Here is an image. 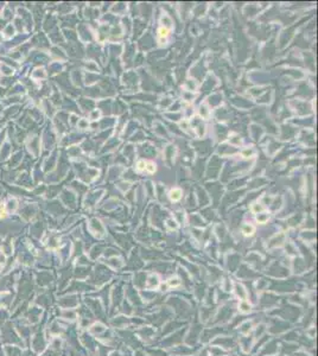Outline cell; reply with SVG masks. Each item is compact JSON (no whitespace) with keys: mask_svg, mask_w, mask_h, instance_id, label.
Returning a JSON list of instances; mask_svg holds the SVG:
<instances>
[{"mask_svg":"<svg viewBox=\"0 0 318 356\" xmlns=\"http://www.w3.org/2000/svg\"><path fill=\"white\" fill-rule=\"evenodd\" d=\"M181 190L179 189H175V190H172V191L170 192V198L172 199V201H177V199H179L181 198Z\"/></svg>","mask_w":318,"mask_h":356,"instance_id":"6da1fadb","label":"cell"},{"mask_svg":"<svg viewBox=\"0 0 318 356\" xmlns=\"http://www.w3.org/2000/svg\"><path fill=\"white\" fill-rule=\"evenodd\" d=\"M253 230H254V228L252 226H249V224H245L244 228H242V232H244L245 235H250L253 233Z\"/></svg>","mask_w":318,"mask_h":356,"instance_id":"7a4b0ae2","label":"cell"},{"mask_svg":"<svg viewBox=\"0 0 318 356\" xmlns=\"http://www.w3.org/2000/svg\"><path fill=\"white\" fill-rule=\"evenodd\" d=\"M240 310L242 311V312H248V311L250 310V306H249L248 304H246V303H242V304L240 305Z\"/></svg>","mask_w":318,"mask_h":356,"instance_id":"3957f363","label":"cell"},{"mask_svg":"<svg viewBox=\"0 0 318 356\" xmlns=\"http://www.w3.org/2000/svg\"><path fill=\"white\" fill-rule=\"evenodd\" d=\"M267 220H268V215L267 214H259V216H258L259 222H266Z\"/></svg>","mask_w":318,"mask_h":356,"instance_id":"277c9868","label":"cell"},{"mask_svg":"<svg viewBox=\"0 0 318 356\" xmlns=\"http://www.w3.org/2000/svg\"><path fill=\"white\" fill-rule=\"evenodd\" d=\"M168 33H169V30H168V29H165V28H160V29H159V34H160L161 37H166Z\"/></svg>","mask_w":318,"mask_h":356,"instance_id":"5b68a950","label":"cell"},{"mask_svg":"<svg viewBox=\"0 0 318 356\" xmlns=\"http://www.w3.org/2000/svg\"><path fill=\"white\" fill-rule=\"evenodd\" d=\"M150 280H151V281H150V283H151V286H153V285L157 286V285H158V279H157V277H151Z\"/></svg>","mask_w":318,"mask_h":356,"instance_id":"8992f818","label":"cell"},{"mask_svg":"<svg viewBox=\"0 0 318 356\" xmlns=\"http://www.w3.org/2000/svg\"><path fill=\"white\" fill-rule=\"evenodd\" d=\"M145 168H146V163H145L144 160H141V161L138 163V170H144Z\"/></svg>","mask_w":318,"mask_h":356,"instance_id":"52a82bcc","label":"cell"},{"mask_svg":"<svg viewBox=\"0 0 318 356\" xmlns=\"http://www.w3.org/2000/svg\"><path fill=\"white\" fill-rule=\"evenodd\" d=\"M236 292H237V295H239V296L241 295V297H242V298H245V297H246V293L244 292V288H242V287H239V286H237Z\"/></svg>","mask_w":318,"mask_h":356,"instance_id":"ba28073f","label":"cell"},{"mask_svg":"<svg viewBox=\"0 0 318 356\" xmlns=\"http://www.w3.org/2000/svg\"><path fill=\"white\" fill-rule=\"evenodd\" d=\"M145 169H147V171H148V172H153V171L156 170V168H155V165H153V164H152V163H150V164H147V166H146Z\"/></svg>","mask_w":318,"mask_h":356,"instance_id":"9c48e42d","label":"cell"},{"mask_svg":"<svg viewBox=\"0 0 318 356\" xmlns=\"http://www.w3.org/2000/svg\"><path fill=\"white\" fill-rule=\"evenodd\" d=\"M253 210L258 212V211L262 210V207H261V206H258V204H254V206H253Z\"/></svg>","mask_w":318,"mask_h":356,"instance_id":"30bf717a","label":"cell"},{"mask_svg":"<svg viewBox=\"0 0 318 356\" xmlns=\"http://www.w3.org/2000/svg\"><path fill=\"white\" fill-rule=\"evenodd\" d=\"M178 284H179L178 279H171V280H170V285L171 286H175V285H178Z\"/></svg>","mask_w":318,"mask_h":356,"instance_id":"8fae6325","label":"cell"},{"mask_svg":"<svg viewBox=\"0 0 318 356\" xmlns=\"http://www.w3.org/2000/svg\"><path fill=\"white\" fill-rule=\"evenodd\" d=\"M168 226H169L170 228H176V227H177V224H176L173 221H171V220L168 221Z\"/></svg>","mask_w":318,"mask_h":356,"instance_id":"7c38bea8","label":"cell"},{"mask_svg":"<svg viewBox=\"0 0 318 356\" xmlns=\"http://www.w3.org/2000/svg\"><path fill=\"white\" fill-rule=\"evenodd\" d=\"M250 153H252V152H250V151H248V150L244 152V155H245V156H248V155H250Z\"/></svg>","mask_w":318,"mask_h":356,"instance_id":"4fadbf2b","label":"cell"}]
</instances>
